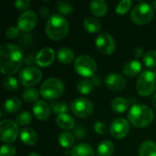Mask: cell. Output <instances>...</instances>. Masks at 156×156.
<instances>
[{
	"mask_svg": "<svg viewBox=\"0 0 156 156\" xmlns=\"http://www.w3.org/2000/svg\"><path fill=\"white\" fill-rule=\"evenodd\" d=\"M130 17L132 21L137 25H146L150 23L154 17V9L148 3L141 2L133 8Z\"/></svg>",
	"mask_w": 156,
	"mask_h": 156,
	"instance_id": "obj_6",
	"label": "cell"
},
{
	"mask_svg": "<svg viewBox=\"0 0 156 156\" xmlns=\"http://www.w3.org/2000/svg\"><path fill=\"white\" fill-rule=\"evenodd\" d=\"M40 95L46 100H55L59 98L64 92L63 82L57 78H49L44 80L39 90Z\"/></svg>",
	"mask_w": 156,
	"mask_h": 156,
	"instance_id": "obj_5",
	"label": "cell"
},
{
	"mask_svg": "<svg viewBox=\"0 0 156 156\" xmlns=\"http://www.w3.org/2000/svg\"><path fill=\"white\" fill-rule=\"evenodd\" d=\"M19 129L16 122L11 120H4L0 122V141L5 144L14 143L18 135Z\"/></svg>",
	"mask_w": 156,
	"mask_h": 156,
	"instance_id": "obj_8",
	"label": "cell"
},
{
	"mask_svg": "<svg viewBox=\"0 0 156 156\" xmlns=\"http://www.w3.org/2000/svg\"><path fill=\"white\" fill-rule=\"evenodd\" d=\"M130 132V124L128 121L124 118H117L115 119L110 128V133L112 136L115 139H122L124 138Z\"/></svg>",
	"mask_w": 156,
	"mask_h": 156,
	"instance_id": "obj_13",
	"label": "cell"
},
{
	"mask_svg": "<svg viewBox=\"0 0 156 156\" xmlns=\"http://www.w3.org/2000/svg\"><path fill=\"white\" fill-rule=\"evenodd\" d=\"M84 29L90 33H97L101 29V24L95 17H87L83 21Z\"/></svg>",
	"mask_w": 156,
	"mask_h": 156,
	"instance_id": "obj_25",
	"label": "cell"
},
{
	"mask_svg": "<svg viewBox=\"0 0 156 156\" xmlns=\"http://www.w3.org/2000/svg\"><path fill=\"white\" fill-rule=\"evenodd\" d=\"M27 156H40L38 154H37V153H31V154H29Z\"/></svg>",
	"mask_w": 156,
	"mask_h": 156,
	"instance_id": "obj_46",
	"label": "cell"
},
{
	"mask_svg": "<svg viewBox=\"0 0 156 156\" xmlns=\"http://www.w3.org/2000/svg\"><path fill=\"white\" fill-rule=\"evenodd\" d=\"M144 63L148 68L156 67V50H149L144 56Z\"/></svg>",
	"mask_w": 156,
	"mask_h": 156,
	"instance_id": "obj_33",
	"label": "cell"
},
{
	"mask_svg": "<svg viewBox=\"0 0 156 156\" xmlns=\"http://www.w3.org/2000/svg\"><path fill=\"white\" fill-rule=\"evenodd\" d=\"M3 85L7 90H16L18 88V81L12 76H7L3 80Z\"/></svg>",
	"mask_w": 156,
	"mask_h": 156,
	"instance_id": "obj_36",
	"label": "cell"
},
{
	"mask_svg": "<svg viewBox=\"0 0 156 156\" xmlns=\"http://www.w3.org/2000/svg\"><path fill=\"white\" fill-rule=\"evenodd\" d=\"M16 155V149L14 146L10 144H4L1 147L0 156H15Z\"/></svg>",
	"mask_w": 156,
	"mask_h": 156,
	"instance_id": "obj_37",
	"label": "cell"
},
{
	"mask_svg": "<svg viewBox=\"0 0 156 156\" xmlns=\"http://www.w3.org/2000/svg\"><path fill=\"white\" fill-rule=\"evenodd\" d=\"M94 86L95 85L91 80H82L78 83L77 90L79 93H80L82 95H88L92 91Z\"/></svg>",
	"mask_w": 156,
	"mask_h": 156,
	"instance_id": "obj_30",
	"label": "cell"
},
{
	"mask_svg": "<svg viewBox=\"0 0 156 156\" xmlns=\"http://www.w3.org/2000/svg\"><path fill=\"white\" fill-rule=\"evenodd\" d=\"M70 110L79 118H86L93 112L92 102L85 98H77L70 103Z\"/></svg>",
	"mask_w": 156,
	"mask_h": 156,
	"instance_id": "obj_10",
	"label": "cell"
},
{
	"mask_svg": "<svg viewBox=\"0 0 156 156\" xmlns=\"http://www.w3.org/2000/svg\"><path fill=\"white\" fill-rule=\"evenodd\" d=\"M93 129L98 134L101 135H103L107 133V126L102 122H96L93 125Z\"/></svg>",
	"mask_w": 156,
	"mask_h": 156,
	"instance_id": "obj_39",
	"label": "cell"
},
{
	"mask_svg": "<svg viewBox=\"0 0 156 156\" xmlns=\"http://www.w3.org/2000/svg\"><path fill=\"white\" fill-rule=\"evenodd\" d=\"M56 123L58 124V127L66 131L72 130L75 126L74 119L67 113L58 114L56 118Z\"/></svg>",
	"mask_w": 156,
	"mask_h": 156,
	"instance_id": "obj_20",
	"label": "cell"
},
{
	"mask_svg": "<svg viewBox=\"0 0 156 156\" xmlns=\"http://www.w3.org/2000/svg\"><path fill=\"white\" fill-rule=\"evenodd\" d=\"M144 55V50L142 48H136L134 50H133V57L137 59V58H142Z\"/></svg>",
	"mask_w": 156,
	"mask_h": 156,
	"instance_id": "obj_42",
	"label": "cell"
},
{
	"mask_svg": "<svg viewBox=\"0 0 156 156\" xmlns=\"http://www.w3.org/2000/svg\"><path fill=\"white\" fill-rule=\"evenodd\" d=\"M136 90L144 97L152 95L156 90V72L152 70L142 72L136 81Z\"/></svg>",
	"mask_w": 156,
	"mask_h": 156,
	"instance_id": "obj_4",
	"label": "cell"
},
{
	"mask_svg": "<svg viewBox=\"0 0 156 156\" xmlns=\"http://www.w3.org/2000/svg\"><path fill=\"white\" fill-rule=\"evenodd\" d=\"M90 12L98 17L104 16L108 11V5L104 0H93L90 4Z\"/></svg>",
	"mask_w": 156,
	"mask_h": 156,
	"instance_id": "obj_19",
	"label": "cell"
},
{
	"mask_svg": "<svg viewBox=\"0 0 156 156\" xmlns=\"http://www.w3.org/2000/svg\"><path fill=\"white\" fill-rule=\"evenodd\" d=\"M30 5L31 2L29 0H17L14 3V5L17 10H26L30 6Z\"/></svg>",
	"mask_w": 156,
	"mask_h": 156,
	"instance_id": "obj_40",
	"label": "cell"
},
{
	"mask_svg": "<svg viewBox=\"0 0 156 156\" xmlns=\"http://www.w3.org/2000/svg\"><path fill=\"white\" fill-rule=\"evenodd\" d=\"M56 9L63 16H69L73 12V5L70 3H69L68 1L62 0V1H59L57 3Z\"/></svg>",
	"mask_w": 156,
	"mask_h": 156,
	"instance_id": "obj_31",
	"label": "cell"
},
{
	"mask_svg": "<svg viewBox=\"0 0 156 156\" xmlns=\"http://www.w3.org/2000/svg\"><path fill=\"white\" fill-rule=\"evenodd\" d=\"M42 79V71L37 67H26L19 73V81L24 87H32Z\"/></svg>",
	"mask_w": 156,
	"mask_h": 156,
	"instance_id": "obj_9",
	"label": "cell"
},
{
	"mask_svg": "<svg viewBox=\"0 0 156 156\" xmlns=\"http://www.w3.org/2000/svg\"><path fill=\"white\" fill-rule=\"evenodd\" d=\"M129 105H130L129 101H127L122 97H117L112 101V109L113 110V112L117 113L124 112L126 110H128Z\"/></svg>",
	"mask_w": 156,
	"mask_h": 156,
	"instance_id": "obj_26",
	"label": "cell"
},
{
	"mask_svg": "<svg viewBox=\"0 0 156 156\" xmlns=\"http://www.w3.org/2000/svg\"><path fill=\"white\" fill-rule=\"evenodd\" d=\"M71 156H95L93 148L88 144H79L71 149Z\"/></svg>",
	"mask_w": 156,
	"mask_h": 156,
	"instance_id": "obj_22",
	"label": "cell"
},
{
	"mask_svg": "<svg viewBox=\"0 0 156 156\" xmlns=\"http://www.w3.org/2000/svg\"><path fill=\"white\" fill-rule=\"evenodd\" d=\"M23 53L19 47L5 43L0 47V69L2 74L11 76L16 73L23 63Z\"/></svg>",
	"mask_w": 156,
	"mask_h": 156,
	"instance_id": "obj_1",
	"label": "cell"
},
{
	"mask_svg": "<svg viewBox=\"0 0 156 156\" xmlns=\"http://www.w3.org/2000/svg\"><path fill=\"white\" fill-rule=\"evenodd\" d=\"M21 107H22V101L17 97H11V98L7 99L4 104L5 112L7 113H10V114L18 112L21 109Z\"/></svg>",
	"mask_w": 156,
	"mask_h": 156,
	"instance_id": "obj_23",
	"label": "cell"
},
{
	"mask_svg": "<svg viewBox=\"0 0 156 156\" xmlns=\"http://www.w3.org/2000/svg\"><path fill=\"white\" fill-rule=\"evenodd\" d=\"M38 13L42 17H47L49 15V10L47 6H40L38 8Z\"/></svg>",
	"mask_w": 156,
	"mask_h": 156,
	"instance_id": "obj_41",
	"label": "cell"
},
{
	"mask_svg": "<svg viewBox=\"0 0 156 156\" xmlns=\"http://www.w3.org/2000/svg\"><path fill=\"white\" fill-rule=\"evenodd\" d=\"M55 58L54 50L51 48H44L36 55V62L40 67L49 66Z\"/></svg>",
	"mask_w": 156,
	"mask_h": 156,
	"instance_id": "obj_15",
	"label": "cell"
},
{
	"mask_svg": "<svg viewBox=\"0 0 156 156\" xmlns=\"http://www.w3.org/2000/svg\"><path fill=\"white\" fill-rule=\"evenodd\" d=\"M74 69L82 77H93L97 71L96 61L88 55H80L74 61Z\"/></svg>",
	"mask_w": 156,
	"mask_h": 156,
	"instance_id": "obj_7",
	"label": "cell"
},
{
	"mask_svg": "<svg viewBox=\"0 0 156 156\" xmlns=\"http://www.w3.org/2000/svg\"><path fill=\"white\" fill-rule=\"evenodd\" d=\"M19 28L17 27H10L5 30V37L9 39H14L19 35Z\"/></svg>",
	"mask_w": 156,
	"mask_h": 156,
	"instance_id": "obj_38",
	"label": "cell"
},
{
	"mask_svg": "<svg viewBox=\"0 0 156 156\" xmlns=\"http://www.w3.org/2000/svg\"><path fill=\"white\" fill-rule=\"evenodd\" d=\"M105 85L108 89L114 90V91H121L125 88L126 80L123 76L119 73H110L106 76L104 80Z\"/></svg>",
	"mask_w": 156,
	"mask_h": 156,
	"instance_id": "obj_14",
	"label": "cell"
},
{
	"mask_svg": "<svg viewBox=\"0 0 156 156\" xmlns=\"http://www.w3.org/2000/svg\"><path fill=\"white\" fill-rule=\"evenodd\" d=\"M50 108L55 113H58V114L67 113L69 106L64 101H52L50 103Z\"/></svg>",
	"mask_w": 156,
	"mask_h": 156,
	"instance_id": "obj_32",
	"label": "cell"
},
{
	"mask_svg": "<svg viewBox=\"0 0 156 156\" xmlns=\"http://www.w3.org/2000/svg\"><path fill=\"white\" fill-rule=\"evenodd\" d=\"M141 70H142V64L138 59H133L128 61L122 68V73L127 78H133L137 76L141 72Z\"/></svg>",
	"mask_w": 156,
	"mask_h": 156,
	"instance_id": "obj_17",
	"label": "cell"
},
{
	"mask_svg": "<svg viewBox=\"0 0 156 156\" xmlns=\"http://www.w3.org/2000/svg\"><path fill=\"white\" fill-rule=\"evenodd\" d=\"M40 95V92L34 88H27L23 91L22 94V98L24 100V101L27 102V103H32V102H37V99Z\"/></svg>",
	"mask_w": 156,
	"mask_h": 156,
	"instance_id": "obj_29",
	"label": "cell"
},
{
	"mask_svg": "<svg viewBox=\"0 0 156 156\" xmlns=\"http://www.w3.org/2000/svg\"><path fill=\"white\" fill-rule=\"evenodd\" d=\"M139 156H156V144L152 141L144 142L139 147Z\"/></svg>",
	"mask_w": 156,
	"mask_h": 156,
	"instance_id": "obj_24",
	"label": "cell"
},
{
	"mask_svg": "<svg viewBox=\"0 0 156 156\" xmlns=\"http://www.w3.org/2000/svg\"><path fill=\"white\" fill-rule=\"evenodd\" d=\"M114 153V144L111 141L101 142L97 148L98 156H112Z\"/></svg>",
	"mask_w": 156,
	"mask_h": 156,
	"instance_id": "obj_27",
	"label": "cell"
},
{
	"mask_svg": "<svg viewBox=\"0 0 156 156\" xmlns=\"http://www.w3.org/2000/svg\"><path fill=\"white\" fill-rule=\"evenodd\" d=\"M154 119V111L146 105L135 104L132 106L128 112L129 122L137 128H144L150 125Z\"/></svg>",
	"mask_w": 156,
	"mask_h": 156,
	"instance_id": "obj_3",
	"label": "cell"
},
{
	"mask_svg": "<svg viewBox=\"0 0 156 156\" xmlns=\"http://www.w3.org/2000/svg\"><path fill=\"white\" fill-rule=\"evenodd\" d=\"M153 7H154V9L156 11V1L153 2Z\"/></svg>",
	"mask_w": 156,
	"mask_h": 156,
	"instance_id": "obj_47",
	"label": "cell"
},
{
	"mask_svg": "<svg viewBox=\"0 0 156 156\" xmlns=\"http://www.w3.org/2000/svg\"><path fill=\"white\" fill-rule=\"evenodd\" d=\"M37 23V14L32 10H27L23 12L17 20V27L24 32L31 31Z\"/></svg>",
	"mask_w": 156,
	"mask_h": 156,
	"instance_id": "obj_12",
	"label": "cell"
},
{
	"mask_svg": "<svg viewBox=\"0 0 156 156\" xmlns=\"http://www.w3.org/2000/svg\"><path fill=\"white\" fill-rule=\"evenodd\" d=\"M91 80H92V82L94 83L95 86H99V85L101 84V78H100L99 76H97V75L93 76L92 79H91Z\"/></svg>",
	"mask_w": 156,
	"mask_h": 156,
	"instance_id": "obj_44",
	"label": "cell"
},
{
	"mask_svg": "<svg viewBox=\"0 0 156 156\" xmlns=\"http://www.w3.org/2000/svg\"><path fill=\"white\" fill-rule=\"evenodd\" d=\"M20 141L26 145H34L37 141V134L32 128H24L19 133Z\"/></svg>",
	"mask_w": 156,
	"mask_h": 156,
	"instance_id": "obj_18",
	"label": "cell"
},
{
	"mask_svg": "<svg viewBox=\"0 0 156 156\" xmlns=\"http://www.w3.org/2000/svg\"><path fill=\"white\" fill-rule=\"evenodd\" d=\"M153 106H154V108L156 110V93L154 95V98H153Z\"/></svg>",
	"mask_w": 156,
	"mask_h": 156,
	"instance_id": "obj_45",
	"label": "cell"
},
{
	"mask_svg": "<svg viewBox=\"0 0 156 156\" xmlns=\"http://www.w3.org/2000/svg\"><path fill=\"white\" fill-rule=\"evenodd\" d=\"M16 123L19 124V125H22V126H25V125H27L31 122L32 121V116L31 114L27 112V111H23L21 112L16 118Z\"/></svg>",
	"mask_w": 156,
	"mask_h": 156,
	"instance_id": "obj_34",
	"label": "cell"
},
{
	"mask_svg": "<svg viewBox=\"0 0 156 156\" xmlns=\"http://www.w3.org/2000/svg\"><path fill=\"white\" fill-rule=\"evenodd\" d=\"M132 5H133L132 0H122L117 5L115 11L118 15H124L131 9Z\"/></svg>",
	"mask_w": 156,
	"mask_h": 156,
	"instance_id": "obj_35",
	"label": "cell"
},
{
	"mask_svg": "<svg viewBox=\"0 0 156 156\" xmlns=\"http://www.w3.org/2000/svg\"><path fill=\"white\" fill-rule=\"evenodd\" d=\"M69 26L65 16L60 14H52L46 23V33L53 40H61L69 33Z\"/></svg>",
	"mask_w": 156,
	"mask_h": 156,
	"instance_id": "obj_2",
	"label": "cell"
},
{
	"mask_svg": "<svg viewBox=\"0 0 156 156\" xmlns=\"http://www.w3.org/2000/svg\"><path fill=\"white\" fill-rule=\"evenodd\" d=\"M50 105L44 101H37L33 105V113L35 117L40 121H46L50 115Z\"/></svg>",
	"mask_w": 156,
	"mask_h": 156,
	"instance_id": "obj_16",
	"label": "cell"
},
{
	"mask_svg": "<svg viewBox=\"0 0 156 156\" xmlns=\"http://www.w3.org/2000/svg\"><path fill=\"white\" fill-rule=\"evenodd\" d=\"M58 141L63 148H70L73 146L75 143V138L72 133L69 132H63L59 133L58 137Z\"/></svg>",
	"mask_w": 156,
	"mask_h": 156,
	"instance_id": "obj_28",
	"label": "cell"
},
{
	"mask_svg": "<svg viewBox=\"0 0 156 156\" xmlns=\"http://www.w3.org/2000/svg\"><path fill=\"white\" fill-rule=\"evenodd\" d=\"M75 133H76V135H77L79 138H83V137L85 136V134H86L85 130H84L82 127H79V128H77V129H76V131H75Z\"/></svg>",
	"mask_w": 156,
	"mask_h": 156,
	"instance_id": "obj_43",
	"label": "cell"
},
{
	"mask_svg": "<svg viewBox=\"0 0 156 156\" xmlns=\"http://www.w3.org/2000/svg\"><path fill=\"white\" fill-rule=\"evenodd\" d=\"M95 45L98 50L105 55L112 54L116 48V44L113 37L108 33L100 34L95 39Z\"/></svg>",
	"mask_w": 156,
	"mask_h": 156,
	"instance_id": "obj_11",
	"label": "cell"
},
{
	"mask_svg": "<svg viewBox=\"0 0 156 156\" xmlns=\"http://www.w3.org/2000/svg\"><path fill=\"white\" fill-rule=\"evenodd\" d=\"M56 56H57L58 60L62 64H70L75 58V54L73 50L66 47L59 48L57 51Z\"/></svg>",
	"mask_w": 156,
	"mask_h": 156,
	"instance_id": "obj_21",
	"label": "cell"
}]
</instances>
